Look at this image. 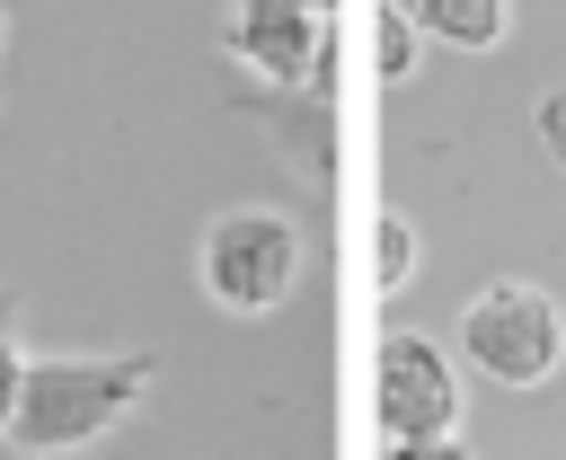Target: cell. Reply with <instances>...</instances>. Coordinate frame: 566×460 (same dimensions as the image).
Instances as JSON below:
<instances>
[{
	"label": "cell",
	"instance_id": "obj_7",
	"mask_svg": "<svg viewBox=\"0 0 566 460\" xmlns=\"http://www.w3.org/2000/svg\"><path fill=\"white\" fill-rule=\"evenodd\" d=\"M371 283L380 292H407L416 283V221L407 212H380L371 221Z\"/></svg>",
	"mask_w": 566,
	"mask_h": 460
},
{
	"label": "cell",
	"instance_id": "obj_8",
	"mask_svg": "<svg viewBox=\"0 0 566 460\" xmlns=\"http://www.w3.org/2000/svg\"><path fill=\"white\" fill-rule=\"evenodd\" d=\"M407 71H416V18L380 9V80H407Z\"/></svg>",
	"mask_w": 566,
	"mask_h": 460
},
{
	"label": "cell",
	"instance_id": "obj_10",
	"mask_svg": "<svg viewBox=\"0 0 566 460\" xmlns=\"http://www.w3.org/2000/svg\"><path fill=\"white\" fill-rule=\"evenodd\" d=\"M380 460H469V442L460 433H433V442H389Z\"/></svg>",
	"mask_w": 566,
	"mask_h": 460
},
{
	"label": "cell",
	"instance_id": "obj_3",
	"mask_svg": "<svg viewBox=\"0 0 566 460\" xmlns=\"http://www.w3.org/2000/svg\"><path fill=\"white\" fill-rule=\"evenodd\" d=\"M301 283V230L292 212L274 203H230L212 230H203V292L239 318H265L274 301H292Z\"/></svg>",
	"mask_w": 566,
	"mask_h": 460
},
{
	"label": "cell",
	"instance_id": "obj_5",
	"mask_svg": "<svg viewBox=\"0 0 566 460\" xmlns=\"http://www.w3.org/2000/svg\"><path fill=\"white\" fill-rule=\"evenodd\" d=\"M318 35H327V0H230V53L265 80H310L318 71Z\"/></svg>",
	"mask_w": 566,
	"mask_h": 460
},
{
	"label": "cell",
	"instance_id": "obj_1",
	"mask_svg": "<svg viewBox=\"0 0 566 460\" xmlns=\"http://www.w3.org/2000/svg\"><path fill=\"white\" fill-rule=\"evenodd\" d=\"M142 398H150V354H27L0 451H18V460L88 451V442H106Z\"/></svg>",
	"mask_w": 566,
	"mask_h": 460
},
{
	"label": "cell",
	"instance_id": "obj_4",
	"mask_svg": "<svg viewBox=\"0 0 566 460\" xmlns=\"http://www.w3.org/2000/svg\"><path fill=\"white\" fill-rule=\"evenodd\" d=\"M371 416L389 442H433V433H460V372L433 336L416 327H389L380 354H371Z\"/></svg>",
	"mask_w": 566,
	"mask_h": 460
},
{
	"label": "cell",
	"instance_id": "obj_2",
	"mask_svg": "<svg viewBox=\"0 0 566 460\" xmlns=\"http://www.w3.org/2000/svg\"><path fill=\"white\" fill-rule=\"evenodd\" d=\"M460 354L495 380V389H539L557 363H566V310L539 292V283H486L469 310H460Z\"/></svg>",
	"mask_w": 566,
	"mask_h": 460
},
{
	"label": "cell",
	"instance_id": "obj_9",
	"mask_svg": "<svg viewBox=\"0 0 566 460\" xmlns=\"http://www.w3.org/2000/svg\"><path fill=\"white\" fill-rule=\"evenodd\" d=\"M531 124H539V150H548V159H557V168H566V88H548V97H539V115H531Z\"/></svg>",
	"mask_w": 566,
	"mask_h": 460
},
{
	"label": "cell",
	"instance_id": "obj_11",
	"mask_svg": "<svg viewBox=\"0 0 566 460\" xmlns=\"http://www.w3.org/2000/svg\"><path fill=\"white\" fill-rule=\"evenodd\" d=\"M0 310H9V301H0ZM18 372H27V354L0 336V433H9V407H18Z\"/></svg>",
	"mask_w": 566,
	"mask_h": 460
},
{
	"label": "cell",
	"instance_id": "obj_6",
	"mask_svg": "<svg viewBox=\"0 0 566 460\" xmlns=\"http://www.w3.org/2000/svg\"><path fill=\"white\" fill-rule=\"evenodd\" d=\"M416 35L451 44V53H495L504 27H513V0H407Z\"/></svg>",
	"mask_w": 566,
	"mask_h": 460
}]
</instances>
